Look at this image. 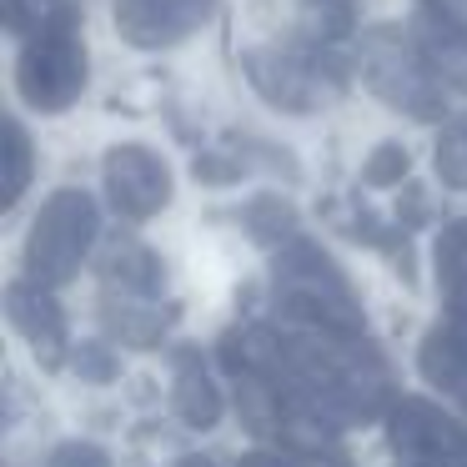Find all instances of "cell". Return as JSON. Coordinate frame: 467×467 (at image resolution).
<instances>
[{
	"mask_svg": "<svg viewBox=\"0 0 467 467\" xmlns=\"http://www.w3.org/2000/svg\"><path fill=\"white\" fill-rule=\"evenodd\" d=\"M402 171H407V151H402V146H377V151H372V166H367V182H372V186H387V182H397Z\"/></svg>",
	"mask_w": 467,
	"mask_h": 467,
	"instance_id": "obj_6",
	"label": "cell"
},
{
	"mask_svg": "<svg viewBox=\"0 0 467 467\" xmlns=\"http://www.w3.org/2000/svg\"><path fill=\"white\" fill-rule=\"evenodd\" d=\"M437 5H447V11H457V16H467V0H437Z\"/></svg>",
	"mask_w": 467,
	"mask_h": 467,
	"instance_id": "obj_7",
	"label": "cell"
},
{
	"mask_svg": "<svg viewBox=\"0 0 467 467\" xmlns=\"http://www.w3.org/2000/svg\"><path fill=\"white\" fill-rule=\"evenodd\" d=\"M352 0H306V31H312L317 46H332V41H347L352 36Z\"/></svg>",
	"mask_w": 467,
	"mask_h": 467,
	"instance_id": "obj_4",
	"label": "cell"
},
{
	"mask_svg": "<svg viewBox=\"0 0 467 467\" xmlns=\"http://www.w3.org/2000/svg\"><path fill=\"white\" fill-rule=\"evenodd\" d=\"M367 76H372V86L387 96L392 106H407L412 116H432L442 111V81H437L432 61L422 56V46H417V36L407 31H372L367 36Z\"/></svg>",
	"mask_w": 467,
	"mask_h": 467,
	"instance_id": "obj_2",
	"label": "cell"
},
{
	"mask_svg": "<svg viewBox=\"0 0 467 467\" xmlns=\"http://www.w3.org/2000/svg\"><path fill=\"white\" fill-rule=\"evenodd\" d=\"M111 192L116 206H131V212H151L166 202V166L151 161L146 151H111Z\"/></svg>",
	"mask_w": 467,
	"mask_h": 467,
	"instance_id": "obj_3",
	"label": "cell"
},
{
	"mask_svg": "<svg viewBox=\"0 0 467 467\" xmlns=\"http://www.w3.org/2000/svg\"><path fill=\"white\" fill-rule=\"evenodd\" d=\"M86 86V51L76 36V11L56 5L51 16L36 21V36L21 51V91L41 111H61L81 96Z\"/></svg>",
	"mask_w": 467,
	"mask_h": 467,
	"instance_id": "obj_1",
	"label": "cell"
},
{
	"mask_svg": "<svg viewBox=\"0 0 467 467\" xmlns=\"http://www.w3.org/2000/svg\"><path fill=\"white\" fill-rule=\"evenodd\" d=\"M437 171L452 186H467V126H452L437 146Z\"/></svg>",
	"mask_w": 467,
	"mask_h": 467,
	"instance_id": "obj_5",
	"label": "cell"
}]
</instances>
